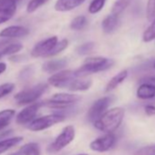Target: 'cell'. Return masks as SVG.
Masks as SVG:
<instances>
[{
  "mask_svg": "<svg viewBox=\"0 0 155 155\" xmlns=\"http://www.w3.org/2000/svg\"><path fill=\"white\" fill-rule=\"evenodd\" d=\"M153 39H155V18L142 35V40L144 42H150Z\"/></svg>",
  "mask_w": 155,
  "mask_h": 155,
  "instance_id": "4316f807",
  "label": "cell"
},
{
  "mask_svg": "<svg viewBox=\"0 0 155 155\" xmlns=\"http://www.w3.org/2000/svg\"><path fill=\"white\" fill-rule=\"evenodd\" d=\"M21 0H0V25L13 18Z\"/></svg>",
  "mask_w": 155,
  "mask_h": 155,
  "instance_id": "30bf717a",
  "label": "cell"
},
{
  "mask_svg": "<svg viewBox=\"0 0 155 155\" xmlns=\"http://www.w3.org/2000/svg\"><path fill=\"white\" fill-rule=\"evenodd\" d=\"M107 0H92L91 5L89 6V13L97 14L102 10L106 4Z\"/></svg>",
  "mask_w": 155,
  "mask_h": 155,
  "instance_id": "83f0119b",
  "label": "cell"
},
{
  "mask_svg": "<svg viewBox=\"0 0 155 155\" xmlns=\"http://www.w3.org/2000/svg\"><path fill=\"white\" fill-rule=\"evenodd\" d=\"M15 114H16V111L11 109L1 110L0 111V122H2L8 126V124L10 123V120L15 116Z\"/></svg>",
  "mask_w": 155,
  "mask_h": 155,
  "instance_id": "f1b7e54d",
  "label": "cell"
},
{
  "mask_svg": "<svg viewBox=\"0 0 155 155\" xmlns=\"http://www.w3.org/2000/svg\"><path fill=\"white\" fill-rule=\"evenodd\" d=\"M133 155H155V144L144 146L139 149Z\"/></svg>",
  "mask_w": 155,
  "mask_h": 155,
  "instance_id": "1f68e13d",
  "label": "cell"
},
{
  "mask_svg": "<svg viewBox=\"0 0 155 155\" xmlns=\"http://www.w3.org/2000/svg\"><path fill=\"white\" fill-rule=\"evenodd\" d=\"M68 46V39H62L60 41H58L57 44L54 46V48L50 50V52L47 55L46 58H50V57H54L58 54H59L60 52H62L63 50H65Z\"/></svg>",
  "mask_w": 155,
  "mask_h": 155,
  "instance_id": "d4e9b609",
  "label": "cell"
},
{
  "mask_svg": "<svg viewBox=\"0 0 155 155\" xmlns=\"http://www.w3.org/2000/svg\"><path fill=\"white\" fill-rule=\"evenodd\" d=\"M41 106H42L41 102H39V103L34 102V103L29 104L26 108H24L17 115V118H16L17 123L24 125V124H28L29 122H31L35 119V117L38 114V111Z\"/></svg>",
  "mask_w": 155,
  "mask_h": 155,
  "instance_id": "7c38bea8",
  "label": "cell"
},
{
  "mask_svg": "<svg viewBox=\"0 0 155 155\" xmlns=\"http://www.w3.org/2000/svg\"><path fill=\"white\" fill-rule=\"evenodd\" d=\"M47 83H39L33 87L27 88L15 95V101L18 105H28L38 101L47 91Z\"/></svg>",
  "mask_w": 155,
  "mask_h": 155,
  "instance_id": "3957f363",
  "label": "cell"
},
{
  "mask_svg": "<svg viewBox=\"0 0 155 155\" xmlns=\"http://www.w3.org/2000/svg\"><path fill=\"white\" fill-rule=\"evenodd\" d=\"M23 137L20 136H16V137H11L3 140H0V155L2 153L8 151L11 148L15 147L21 141H23Z\"/></svg>",
  "mask_w": 155,
  "mask_h": 155,
  "instance_id": "ffe728a7",
  "label": "cell"
},
{
  "mask_svg": "<svg viewBox=\"0 0 155 155\" xmlns=\"http://www.w3.org/2000/svg\"><path fill=\"white\" fill-rule=\"evenodd\" d=\"M76 78H78L76 70L62 69L58 71L57 73L52 74L48 79V82L55 88L67 89L68 84Z\"/></svg>",
  "mask_w": 155,
  "mask_h": 155,
  "instance_id": "52a82bcc",
  "label": "cell"
},
{
  "mask_svg": "<svg viewBox=\"0 0 155 155\" xmlns=\"http://www.w3.org/2000/svg\"><path fill=\"white\" fill-rule=\"evenodd\" d=\"M78 155H89V154H87V153H81V154H78Z\"/></svg>",
  "mask_w": 155,
  "mask_h": 155,
  "instance_id": "60d3db41",
  "label": "cell"
},
{
  "mask_svg": "<svg viewBox=\"0 0 155 155\" xmlns=\"http://www.w3.org/2000/svg\"><path fill=\"white\" fill-rule=\"evenodd\" d=\"M29 34V30L23 26H10L0 31V38H23Z\"/></svg>",
  "mask_w": 155,
  "mask_h": 155,
  "instance_id": "4fadbf2b",
  "label": "cell"
},
{
  "mask_svg": "<svg viewBox=\"0 0 155 155\" xmlns=\"http://www.w3.org/2000/svg\"><path fill=\"white\" fill-rule=\"evenodd\" d=\"M120 25V19L118 16L115 15H109L107 16L101 23V28L104 33L110 34L114 32Z\"/></svg>",
  "mask_w": 155,
  "mask_h": 155,
  "instance_id": "ac0fdd59",
  "label": "cell"
},
{
  "mask_svg": "<svg viewBox=\"0 0 155 155\" xmlns=\"http://www.w3.org/2000/svg\"><path fill=\"white\" fill-rule=\"evenodd\" d=\"M144 111L148 116H154L155 115V106L146 105L144 108Z\"/></svg>",
  "mask_w": 155,
  "mask_h": 155,
  "instance_id": "e575fe53",
  "label": "cell"
},
{
  "mask_svg": "<svg viewBox=\"0 0 155 155\" xmlns=\"http://www.w3.org/2000/svg\"><path fill=\"white\" fill-rule=\"evenodd\" d=\"M114 60L104 57H91L85 59L83 65L76 69L77 76L80 78L86 77L88 75L105 71L110 68L114 65Z\"/></svg>",
  "mask_w": 155,
  "mask_h": 155,
  "instance_id": "7a4b0ae2",
  "label": "cell"
},
{
  "mask_svg": "<svg viewBox=\"0 0 155 155\" xmlns=\"http://www.w3.org/2000/svg\"><path fill=\"white\" fill-rule=\"evenodd\" d=\"M58 41V37L53 36L47 39L38 42L30 52L31 56L33 58H46Z\"/></svg>",
  "mask_w": 155,
  "mask_h": 155,
  "instance_id": "9c48e42d",
  "label": "cell"
},
{
  "mask_svg": "<svg viewBox=\"0 0 155 155\" xmlns=\"http://www.w3.org/2000/svg\"><path fill=\"white\" fill-rule=\"evenodd\" d=\"M92 86V81L85 79V77H78L74 79L67 87L66 90L69 91H86Z\"/></svg>",
  "mask_w": 155,
  "mask_h": 155,
  "instance_id": "5bb4252c",
  "label": "cell"
},
{
  "mask_svg": "<svg viewBox=\"0 0 155 155\" xmlns=\"http://www.w3.org/2000/svg\"><path fill=\"white\" fill-rule=\"evenodd\" d=\"M136 95L140 100H150L155 98V85L142 82L137 89Z\"/></svg>",
  "mask_w": 155,
  "mask_h": 155,
  "instance_id": "e0dca14e",
  "label": "cell"
},
{
  "mask_svg": "<svg viewBox=\"0 0 155 155\" xmlns=\"http://www.w3.org/2000/svg\"><path fill=\"white\" fill-rule=\"evenodd\" d=\"M68 65V59L67 58H57V59H51L46 61L42 65V70L47 73H55L59 70L64 69Z\"/></svg>",
  "mask_w": 155,
  "mask_h": 155,
  "instance_id": "9a60e30c",
  "label": "cell"
},
{
  "mask_svg": "<svg viewBox=\"0 0 155 155\" xmlns=\"http://www.w3.org/2000/svg\"><path fill=\"white\" fill-rule=\"evenodd\" d=\"M81 100V96L70 93H56L50 99L41 102L42 106H47L51 109L63 110L66 108H69L78 101Z\"/></svg>",
  "mask_w": 155,
  "mask_h": 155,
  "instance_id": "277c9868",
  "label": "cell"
},
{
  "mask_svg": "<svg viewBox=\"0 0 155 155\" xmlns=\"http://www.w3.org/2000/svg\"><path fill=\"white\" fill-rule=\"evenodd\" d=\"M111 102H112V97H109V96L97 100L88 111V115H87L88 120L92 123L96 121L108 110Z\"/></svg>",
  "mask_w": 155,
  "mask_h": 155,
  "instance_id": "ba28073f",
  "label": "cell"
},
{
  "mask_svg": "<svg viewBox=\"0 0 155 155\" xmlns=\"http://www.w3.org/2000/svg\"><path fill=\"white\" fill-rule=\"evenodd\" d=\"M116 140L115 135L112 132H109L104 136L99 137L92 140L90 144V148L98 152H105L112 148Z\"/></svg>",
  "mask_w": 155,
  "mask_h": 155,
  "instance_id": "8fae6325",
  "label": "cell"
},
{
  "mask_svg": "<svg viewBox=\"0 0 155 155\" xmlns=\"http://www.w3.org/2000/svg\"><path fill=\"white\" fill-rule=\"evenodd\" d=\"M33 73H34V68L32 67H27L21 70V72L19 74V79L22 81L28 80Z\"/></svg>",
  "mask_w": 155,
  "mask_h": 155,
  "instance_id": "836d02e7",
  "label": "cell"
},
{
  "mask_svg": "<svg viewBox=\"0 0 155 155\" xmlns=\"http://www.w3.org/2000/svg\"><path fill=\"white\" fill-rule=\"evenodd\" d=\"M7 70V64L5 62H0V75Z\"/></svg>",
  "mask_w": 155,
  "mask_h": 155,
  "instance_id": "8d00e7d4",
  "label": "cell"
},
{
  "mask_svg": "<svg viewBox=\"0 0 155 155\" xmlns=\"http://www.w3.org/2000/svg\"><path fill=\"white\" fill-rule=\"evenodd\" d=\"M128 77V70L127 69H123L121 71H120L118 74H116L113 78L110 80V81L108 82V84L106 85L105 88V92H110L111 91L115 90L119 85H120Z\"/></svg>",
  "mask_w": 155,
  "mask_h": 155,
  "instance_id": "d6986e66",
  "label": "cell"
},
{
  "mask_svg": "<svg viewBox=\"0 0 155 155\" xmlns=\"http://www.w3.org/2000/svg\"><path fill=\"white\" fill-rule=\"evenodd\" d=\"M142 82H147L155 85V76H150V77H146L142 79Z\"/></svg>",
  "mask_w": 155,
  "mask_h": 155,
  "instance_id": "d590c367",
  "label": "cell"
},
{
  "mask_svg": "<svg viewBox=\"0 0 155 155\" xmlns=\"http://www.w3.org/2000/svg\"><path fill=\"white\" fill-rule=\"evenodd\" d=\"M75 138V129L73 126L68 125L65 127L62 131L57 136L52 143L48 147V151L49 153H56L60 151L62 149L67 147Z\"/></svg>",
  "mask_w": 155,
  "mask_h": 155,
  "instance_id": "8992f818",
  "label": "cell"
},
{
  "mask_svg": "<svg viewBox=\"0 0 155 155\" xmlns=\"http://www.w3.org/2000/svg\"><path fill=\"white\" fill-rule=\"evenodd\" d=\"M86 0H57L54 8L58 12L71 11L78 7L81 6Z\"/></svg>",
  "mask_w": 155,
  "mask_h": 155,
  "instance_id": "2e32d148",
  "label": "cell"
},
{
  "mask_svg": "<svg viewBox=\"0 0 155 155\" xmlns=\"http://www.w3.org/2000/svg\"><path fill=\"white\" fill-rule=\"evenodd\" d=\"M9 155H22V153H21L20 150H18V151H16V152H13V153H11V154H9Z\"/></svg>",
  "mask_w": 155,
  "mask_h": 155,
  "instance_id": "74e56055",
  "label": "cell"
},
{
  "mask_svg": "<svg viewBox=\"0 0 155 155\" xmlns=\"http://www.w3.org/2000/svg\"><path fill=\"white\" fill-rule=\"evenodd\" d=\"M6 127H8V125L4 124V123H2V122H0V130H3V129H5Z\"/></svg>",
  "mask_w": 155,
  "mask_h": 155,
  "instance_id": "f35d334b",
  "label": "cell"
},
{
  "mask_svg": "<svg viewBox=\"0 0 155 155\" xmlns=\"http://www.w3.org/2000/svg\"><path fill=\"white\" fill-rule=\"evenodd\" d=\"M94 47H95L94 42H91V41L86 42V43L80 45L79 47H77L76 52L78 55H80V56H85V55L90 54L94 49Z\"/></svg>",
  "mask_w": 155,
  "mask_h": 155,
  "instance_id": "484cf974",
  "label": "cell"
},
{
  "mask_svg": "<svg viewBox=\"0 0 155 155\" xmlns=\"http://www.w3.org/2000/svg\"><path fill=\"white\" fill-rule=\"evenodd\" d=\"M130 2V0H117L114 3V5L112 6L111 14L119 17L127 8Z\"/></svg>",
  "mask_w": 155,
  "mask_h": 155,
  "instance_id": "cb8c5ba5",
  "label": "cell"
},
{
  "mask_svg": "<svg viewBox=\"0 0 155 155\" xmlns=\"http://www.w3.org/2000/svg\"><path fill=\"white\" fill-rule=\"evenodd\" d=\"M87 24H88V20L85 16H78L71 20L69 24V28L70 29L75 31H81L86 28Z\"/></svg>",
  "mask_w": 155,
  "mask_h": 155,
  "instance_id": "603a6c76",
  "label": "cell"
},
{
  "mask_svg": "<svg viewBox=\"0 0 155 155\" xmlns=\"http://www.w3.org/2000/svg\"><path fill=\"white\" fill-rule=\"evenodd\" d=\"M124 114V109L120 107L112 108L109 110H106L96 121L93 122L94 127L106 133L113 132L121 124Z\"/></svg>",
  "mask_w": 155,
  "mask_h": 155,
  "instance_id": "6da1fadb",
  "label": "cell"
},
{
  "mask_svg": "<svg viewBox=\"0 0 155 155\" xmlns=\"http://www.w3.org/2000/svg\"><path fill=\"white\" fill-rule=\"evenodd\" d=\"M48 0H30L27 6V12L28 13H34L37 11L40 7L45 5Z\"/></svg>",
  "mask_w": 155,
  "mask_h": 155,
  "instance_id": "f546056e",
  "label": "cell"
},
{
  "mask_svg": "<svg viewBox=\"0 0 155 155\" xmlns=\"http://www.w3.org/2000/svg\"><path fill=\"white\" fill-rule=\"evenodd\" d=\"M146 15L149 20L153 19L155 18V0H148L147 8H146Z\"/></svg>",
  "mask_w": 155,
  "mask_h": 155,
  "instance_id": "d6a6232c",
  "label": "cell"
},
{
  "mask_svg": "<svg viewBox=\"0 0 155 155\" xmlns=\"http://www.w3.org/2000/svg\"><path fill=\"white\" fill-rule=\"evenodd\" d=\"M19 150L22 155H41L40 146L36 142H30L25 144Z\"/></svg>",
  "mask_w": 155,
  "mask_h": 155,
  "instance_id": "7402d4cb",
  "label": "cell"
},
{
  "mask_svg": "<svg viewBox=\"0 0 155 155\" xmlns=\"http://www.w3.org/2000/svg\"><path fill=\"white\" fill-rule=\"evenodd\" d=\"M152 66H153V68H155V60L153 61V63H152Z\"/></svg>",
  "mask_w": 155,
  "mask_h": 155,
  "instance_id": "ab89813d",
  "label": "cell"
},
{
  "mask_svg": "<svg viewBox=\"0 0 155 155\" xmlns=\"http://www.w3.org/2000/svg\"><path fill=\"white\" fill-rule=\"evenodd\" d=\"M2 57H3V56H2V55H1V54H0V58H2Z\"/></svg>",
  "mask_w": 155,
  "mask_h": 155,
  "instance_id": "b9f144b4",
  "label": "cell"
},
{
  "mask_svg": "<svg viewBox=\"0 0 155 155\" xmlns=\"http://www.w3.org/2000/svg\"><path fill=\"white\" fill-rule=\"evenodd\" d=\"M23 48V45L18 42H8L1 49L0 53L2 56H12L18 53Z\"/></svg>",
  "mask_w": 155,
  "mask_h": 155,
  "instance_id": "44dd1931",
  "label": "cell"
},
{
  "mask_svg": "<svg viewBox=\"0 0 155 155\" xmlns=\"http://www.w3.org/2000/svg\"><path fill=\"white\" fill-rule=\"evenodd\" d=\"M15 84L12 82H7L0 85V99H3L9 95L15 90Z\"/></svg>",
  "mask_w": 155,
  "mask_h": 155,
  "instance_id": "4dcf8cb0",
  "label": "cell"
},
{
  "mask_svg": "<svg viewBox=\"0 0 155 155\" xmlns=\"http://www.w3.org/2000/svg\"><path fill=\"white\" fill-rule=\"evenodd\" d=\"M64 120H65V116L63 114H59V113L49 114L38 119H34L31 122L28 123V129L32 131H41L58 123L63 122Z\"/></svg>",
  "mask_w": 155,
  "mask_h": 155,
  "instance_id": "5b68a950",
  "label": "cell"
}]
</instances>
